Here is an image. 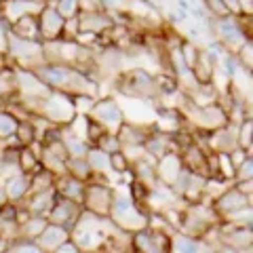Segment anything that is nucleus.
Masks as SVG:
<instances>
[{"label": "nucleus", "instance_id": "nucleus-1", "mask_svg": "<svg viewBox=\"0 0 253 253\" xmlns=\"http://www.w3.org/2000/svg\"><path fill=\"white\" fill-rule=\"evenodd\" d=\"M78 11H81V2L78 0H57V13L61 17L72 19L78 15Z\"/></svg>", "mask_w": 253, "mask_h": 253}, {"label": "nucleus", "instance_id": "nucleus-2", "mask_svg": "<svg viewBox=\"0 0 253 253\" xmlns=\"http://www.w3.org/2000/svg\"><path fill=\"white\" fill-rule=\"evenodd\" d=\"M99 6H106V9H121V6L129 4V0H97Z\"/></svg>", "mask_w": 253, "mask_h": 253}]
</instances>
